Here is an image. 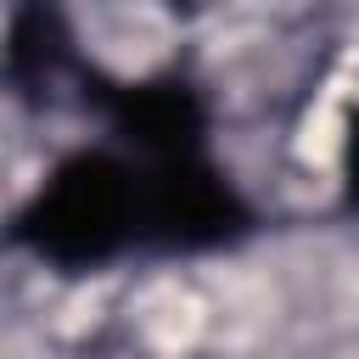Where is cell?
Masks as SVG:
<instances>
[{"label": "cell", "mask_w": 359, "mask_h": 359, "mask_svg": "<svg viewBox=\"0 0 359 359\" xmlns=\"http://www.w3.org/2000/svg\"><path fill=\"white\" fill-rule=\"evenodd\" d=\"M342 191H348V202L359 208V112H353L348 129H342Z\"/></svg>", "instance_id": "cell-5"}, {"label": "cell", "mask_w": 359, "mask_h": 359, "mask_svg": "<svg viewBox=\"0 0 359 359\" xmlns=\"http://www.w3.org/2000/svg\"><path fill=\"white\" fill-rule=\"evenodd\" d=\"M67 62H73V34L56 11H45V6L11 11V28H6V79H11V90H50Z\"/></svg>", "instance_id": "cell-4"}, {"label": "cell", "mask_w": 359, "mask_h": 359, "mask_svg": "<svg viewBox=\"0 0 359 359\" xmlns=\"http://www.w3.org/2000/svg\"><path fill=\"white\" fill-rule=\"evenodd\" d=\"M95 112L112 135V146L129 163H168L191 151H213L208 129V95L180 73H146V79H90Z\"/></svg>", "instance_id": "cell-3"}, {"label": "cell", "mask_w": 359, "mask_h": 359, "mask_svg": "<svg viewBox=\"0 0 359 359\" xmlns=\"http://www.w3.org/2000/svg\"><path fill=\"white\" fill-rule=\"evenodd\" d=\"M135 168H140V252L202 258L236 247L252 230V202L213 151Z\"/></svg>", "instance_id": "cell-2"}, {"label": "cell", "mask_w": 359, "mask_h": 359, "mask_svg": "<svg viewBox=\"0 0 359 359\" xmlns=\"http://www.w3.org/2000/svg\"><path fill=\"white\" fill-rule=\"evenodd\" d=\"M11 241L56 275H101L140 252V168L118 146L56 157L11 219Z\"/></svg>", "instance_id": "cell-1"}]
</instances>
